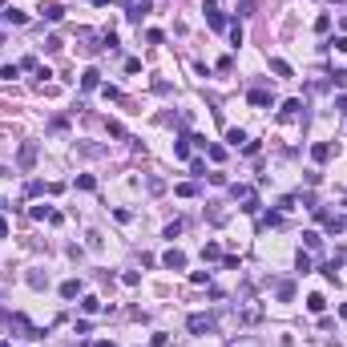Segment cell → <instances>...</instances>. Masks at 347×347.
Returning <instances> with one entry per match:
<instances>
[{"instance_id":"10","label":"cell","mask_w":347,"mask_h":347,"mask_svg":"<svg viewBox=\"0 0 347 347\" xmlns=\"http://www.w3.org/2000/svg\"><path fill=\"white\" fill-rule=\"evenodd\" d=\"M218 259H222V246H218V242H206V246H202V263H218Z\"/></svg>"},{"instance_id":"38","label":"cell","mask_w":347,"mask_h":347,"mask_svg":"<svg viewBox=\"0 0 347 347\" xmlns=\"http://www.w3.org/2000/svg\"><path fill=\"white\" fill-rule=\"evenodd\" d=\"M45 282H49V278H45V275H37V271H33V275H28V287H37V291H41V287H45Z\"/></svg>"},{"instance_id":"25","label":"cell","mask_w":347,"mask_h":347,"mask_svg":"<svg viewBox=\"0 0 347 347\" xmlns=\"http://www.w3.org/2000/svg\"><path fill=\"white\" fill-rule=\"evenodd\" d=\"M226 141H230V145H234V149H238V145H242V141H246V134H242V130H226Z\"/></svg>"},{"instance_id":"33","label":"cell","mask_w":347,"mask_h":347,"mask_svg":"<svg viewBox=\"0 0 347 347\" xmlns=\"http://www.w3.org/2000/svg\"><path fill=\"white\" fill-rule=\"evenodd\" d=\"M327 28H331V16H327V12L315 16V33H327Z\"/></svg>"},{"instance_id":"45","label":"cell","mask_w":347,"mask_h":347,"mask_svg":"<svg viewBox=\"0 0 347 347\" xmlns=\"http://www.w3.org/2000/svg\"><path fill=\"white\" fill-rule=\"evenodd\" d=\"M93 4H97V8H105V4H113V0H93Z\"/></svg>"},{"instance_id":"1","label":"cell","mask_w":347,"mask_h":347,"mask_svg":"<svg viewBox=\"0 0 347 347\" xmlns=\"http://www.w3.org/2000/svg\"><path fill=\"white\" fill-rule=\"evenodd\" d=\"M186 327H190L194 335H206V331H214V315L198 311V315H190V319H186Z\"/></svg>"},{"instance_id":"14","label":"cell","mask_w":347,"mask_h":347,"mask_svg":"<svg viewBox=\"0 0 347 347\" xmlns=\"http://www.w3.org/2000/svg\"><path fill=\"white\" fill-rule=\"evenodd\" d=\"M271 73H275V77H291V65H287L282 57H271Z\"/></svg>"},{"instance_id":"31","label":"cell","mask_w":347,"mask_h":347,"mask_svg":"<svg viewBox=\"0 0 347 347\" xmlns=\"http://www.w3.org/2000/svg\"><path fill=\"white\" fill-rule=\"evenodd\" d=\"M295 267H299V275H307V271H311V255H303V250H299V259H295Z\"/></svg>"},{"instance_id":"43","label":"cell","mask_w":347,"mask_h":347,"mask_svg":"<svg viewBox=\"0 0 347 347\" xmlns=\"http://www.w3.org/2000/svg\"><path fill=\"white\" fill-rule=\"evenodd\" d=\"M0 238H8V222H4V218H0Z\"/></svg>"},{"instance_id":"29","label":"cell","mask_w":347,"mask_h":347,"mask_svg":"<svg viewBox=\"0 0 347 347\" xmlns=\"http://www.w3.org/2000/svg\"><path fill=\"white\" fill-rule=\"evenodd\" d=\"M61 16H65V8H57V4H49V8H45V20H53V24H57Z\"/></svg>"},{"instance_id":"34","label":"cell","mask_w":347,"mask_h":347,"mask_svg":"<svg viewBox=\"0 0 347 347\" xmlns=\"http://www.w3.org/2000/svg\"><path fill=\"white\" fill-rule=\"evenodd\" d=\"M145 41H149V45H162V41H166V33H162V28H149Z\"/></svg>"},{"instance_id":"20","label":"cell","mask_w":347,"mask_h":347,"mask_svg":"<svg viewBox=\"0 0 347 347\" xmlns=\"http://www.w3.org/2000/svg\"><path fill=\"white\" fill-rule=\"evenodd\" d=\"M174 157H190V138H178L174 141Z\"/></svg>"},{"instance_id":"50","label":"cell","mask_w":347,"mask_h":347,"mask_svg":"<svg viewBox=\"0 0 347 347\" xmlns=\"http://www.w3.org/2000/svg\"><path fill=\"white\" fill-rule=\"evenodd\" d=\"M4 347H12V343H4Z\"/></svg>"},{"instance_id":"19","label":"cell","mask_w":347,"mask_h":347,"mask_svg":"<svg viewBox=\"0 0 347 347\" xmlns=\"http://www.w3.org/2000/svg\"><path fill=\"white\" fill-rule=\"evenodd\" d=\"M77 190H97V178H93V174H77Z\"/></svg>"},{"instance_id":"37","label":"cell","mask_w":347,"mask_h":347,"mask_svg":"<svg viewBox=\"0 0 347 347\" xmlns=\"http://www.w3.org/2000/svg\"><path fill=\"white\" fill-rule=\"evenodd\" d=\"M238 16H255V0H242V4H238Z\"/></svg>"},{"instance_id":"13","label":"cell","mask_w":347,"mask_h":347,"mask_svg":"<svg viewBox=\"0 0 347 347\" xmlns=\"http://www.w3.org/2000/svg\"><path fill=\"white\" fill-rule=\"evenodd\" d=\"M81 311H85V315H93V311H105V303H101L97 295H85V299H81Z\"/></svg>"},{"instance_id":"15","label":"cell","mask_w":347,"mask_h":347,"mask_svg":"<svg viewBox=\"0 0 347 347\" xmlns=\"http://www.w3.org/2000/svg\"><path fill=\"white\" fill-rule=\"evenodd\" d=\"M4 20L20 28V24H28V12H20V8H4Z\"/></svg>"},{"instance_id":"24","label":"cell","mask_w":347,"mask_h":347,"mask_svg":"<svg viewBox=\"0 0 347 347\" xmlns=\"http://www.w3.org/2000/svg\"><path fill=\"white\" fill-rule=\"evenodd\" d=\"M295 113H303V101H295V97H291L287 105H282V117H295Z\"/></svg>"},{"instance_id":"26","label":"cell","mask_w":347,"mask_h":347,"mask_svg":"<svg viewBox=\"0 0 347 347\" xmlns=\"http://www.w3.org/2000/svg\"><path fill=\"white\" fill-rule=\"evenodd\" d=\"M295 202H299L295 194H282V198H278V214H282V210H295Z\"/></svg>"},{"instance_id":"12","label":"cell","mask_w":347,"mask_h":347,"mask_svg":"<svg viewBox=\"0 0 347 347\" xmlns=\"http://www.w3.org/2000/svg\"><path fill=\"white\" fill-rule=\"evenodd\" d=\"M307 311H311V315H323V311H327V299H323V295H307Z\"/></svg>"},{"instance_id":"9","label":"cell","mask_w":347,"mask_h":347,"mask_svg":"<svg viewBox=\"0 0 347 347\" xmlns=\"http://www.w3.org/2000/svg\"><path fill=\"white\" fill-rule=\"evenodd\" d=\"M263 319V303H250V307H242V323H259Z\"/></svg>"},{"instance_id":"30","label":"cell","mask_w":347,"mask_h":347,"mask_svg":"<svg viewBox=\"0 0 347 347\" xmlns=\"http://www.w3.org/2000/svg\"><path fill=\"white\" fill-rule=\"evenodd\" d=\"M24 194H28V198H37V194H45V182H28V186H24Z\"/></svg>"},{"instance_id":"7","label":"cell","mask_w":347,"mask_h":347,"mask_svg":"<svg viewBox=\"0 0 347 347\" xmlns=\"http://www.w3.org/2000/svg\"><path fill=\"white\" fill-rule=\"evenodd\" d=\"M327 157H331V141H315V145H311V162H319V166H323Z\"/></svg>"},{"instance_id":"6","label":"cell","mask_w":347,"mask_h":347,"mask_svg":"<svg viewBox=\"0 0 347 347\" xmlns=\"http://www.w3.org/2000/svg\"><path fill=\"white\" fill-rule=\"evenodd\" d=\"M246 101L255 105V109H267V105H271V93H267V89H250V93H246Z\"/></svg>"},{"instance_id":"3","label":"cell","mask_w":347,"mask_h":347,"mask_svg":"<svg viewBox=\"0 0 347 347\" xmlns=\"http://www.w3.org/2000/svg\"><path fill=\"white\" fill-rule=\"evenodd\" d=\"M202 12H206V24H210V28H226V16L218 12V4H214V0H206V4H202Z\"/></svg>"},{"instance_id":"21","label":"cell","mask_w":347,"mask_h":347,"mask_svg":"<svg viewBox=\"0 0 347 347\" xmlns=\"http://www.w3.org/2000/svg\"><path fill=\"white\" fill-rule=\"evenodd\" d=\"M327 230H331V234H343V230H347V214H343V218H327Z\"/></svg>"},{"instance_id":"49","label":"cell","mask_w":347,"mask_h":347,"mask_svg":"<svg viewBox=\"0 0 347 347\" xmlns=\"http://www.w3.org/2000/svg\"><path fill=\"white\" fill-rule=\"evenodd\" d=\"M335 4H343V0H335Z\"/></svg>"},{"instance_id":"27","label":"cell","mask_w":347,"mask_h":347,"mask_svg":"<svg viewBox=\"0 0 347 347\" xmlns=\"http://www.w3.org/2000/svg\"><path fill=\"white\" fill-rule=\"evenodd\" d=\"M230 45H234V49H238V45H242V24H238V20H234V24H230Z\"/></svg>"},{"instance_id":"23","label":"cell","mask_w":347,"mask_h":347,"mask_svg":"<svg viewBox=\"0 0 347 347\" xmlns=\"http://www.w3.org/2000/svg\"><path fill=\"white\" fill-rule=\"evenodd\" d=\"M230 194H234V198H242V202H246V198H255V190H250V186H238V182L230 186Z\"/></svg>"},{"instance_id":"36","label":"cell","mask_w":347,"mask_h":347,"mask_svg":"<svg viewBox=\"0 0 347 347\" xmlns=\"http://www.w3.org/2000/svg\"><path fill=\"white\" fill-rule=\"evenodd\" d=\"M20 69H28V73H37L41 65H37V57H20Z\"/></svg>"},{"instance_id":"28","label":"cell","mask_w":347,"mask_h":347,"mask_svg":"<svg viewBox=\"0 0 347 347\" xmlns=\"http://www.w3.org/2000/svg\"><path fill=\"white\" fill-rule=\"evenodd\" d=\"M190 282H194V287H206V282H210V271H194Z\"/></svg>"},{"instance_id":"5","label":"cell","mask_w":347,"mask_h":347,"mask_svg":"<svg viewBox=\"0 0 347 347\" xmlns=\"http://www.w3.org/2000/svg\"><path fill=\"white\" fill-rule=\"evenodd\" d=\"M81 89H85V93L101 89V73H97V69H85V73H81Z\"/></svg>"},{"instance_id":"17","label":"cell","mask_w":347,"mask_h":347,"mask_svg":"<svg viewBox=\"0 0 347 347\" xmlns=\"http://www.w3.org/2000/svg\"><path fill=\"white\" fill-rule=\"evenodd\" d=\"M149 12V4H145V0H141V4H130V12H125V16H130L134 24H141V16Z\"/></svg>"},{"instance_id":"11","label":"cell","mask_w":347,"mask_h":347,"mask_svg":"<svg viewBox=\"0 0 347 347\" xmlns=\"http://www.w3.org/2000/svg\"><path fill=\"white\" fill-rule=\"evenodd\" d=\"M259 226H282V214L278 210H263L259 214Z\"/></svg>"},{"instance_id":"18","label":"cell","mask_w":347,"mask_h":347,"mask_svg":"<svg viewBox=\"0 0 347 347\" xmlns=\"http://www.w3.org/2000/svg\"><path fill=\"white\" fill-rule=\"evenodd\" d=\"M275 295H278L282 303H291V299H295V282H278V287H275Z\"/></svg>"},{"instance_id":"40","label":"cell","mask_w":347,"mask_h":347,"mask_svg":"<svg viewBox=\"0 0 347 347\" xmlns=\"http://www.w3.org/2000/svg\"><path fill=\"white\" fill-rule=\"evenodd\" d=\"M178 234H182V222H178V218H174V222L166 226V238H178Z\"/></svg>"},{"instance_id":"47","label":"cell","mask_w":347,"mask_h":347,"mask_svg":"<svg viewBox=\"0 0 347 347\" xmlns=\"http://www.w3.org/2000/svg\"><path fill=\"white\" fill-rule=\"evenodd\" d=\"M93 347H113V343H105V339H101V343H93Z\"/></svg>"},{"instance_id":"8","label":"cell","mask_w":347,"mask_h":347,"mask_svg":"<svg viewBox=\"0 0 347 347\" xmlns=\"http://www.w3.org/2000/svg\"><path fill=\"white\" fill-rule=\"evenodd\" d=\"M85 287H81V278H69V282H61V299H77Z\"/></svg>"},{"instance_id":"48","label":"cell","mask_w":347,"mask_h":347,"mask_svg":"<svg viewBox=\"0 0 347 347\" xmlns=\"http://www.w3.org/2000/svg\"><path fill=\"white\" fill-rule=\"evenodd\" d=\"M0 81H4V65H0Z\"/></svg>"},{"instance_id":"4","label":"cell","mask_w":347,"mask_h":347,"mask_svg":"<svg viewBox=\"0 0 347 347\" xmlns=\"http://www.w3.org/2000/svg\"><path fill=\"white\" fill-rule=\"evenodd\" d=\"M162 263H166L170 271H186V255H182L178 246H170V250H166V255H162Z\"/></svg>"},{"instance_id":"32","label":"cell","mask_w":347,"mask_h":347,"mask_svg":"<svg viewBox=\"0 0 347 347\" xmlns=\"http://www.w3.org/2000/svg\"><path fill=\"white\" fill-rule=\"evenodd\" d=\"M343 85H347V73L335 69V73H331V89H343Z\"/></svg>"},{"instance_id":"16","label":"cell","mask_w":347,"mask_h":347,"mask_svg":"<svg viewBox=\"0 0 347 347\" xmlns=\"http://www.w3.org/2000/svg\"><path fill=\"white\" fill-rule=\"evenodd\" d=\"M174 194H178V198H194V194H198V186H194V182H178V186H174Z\"/></svg>"},{"instance_id":"35","label":"cell","mask_w":347,"mask_h":347,"mask_svg":"<svg viewBox=\"0 0 347 347\" xmlns=\"http://www.w3.org/2000/svg\"><path fill=\"white\" fill-rule=\"evenodd\" d=\"M121 282H125V287H138L141 275H138V271H125V275H121Z\"/></svg>"},{"instance_id":"44","label":"cell","mask_w":347,"mask_h":347,"mask_svg":"<svg viewBox=\"0 0 347 347\" xmlns=\"http://www.w3.org/2000/svg\"><path fill=\"white\" fill-rule=\"evenodd\" d=\"M230 347H255V343H246V339H234V343H230Z\"/></svg>"},{"instance_id":"2","label":"cell","mask_w":347,"mask_h":347,"mask_svg":"<svg viewBox=\"0 0 347 347\" xmlns=\"http://www.w3.org/2000/svg\"><path fill=\"white\" fill-rule=\"evenodd\" d=\"M16 166H20V170H33V166H37V141H24V145H20Z\"/></svg>"},{"instance_id":"46","label":"cell","mask_w":347,"mask_h":347,"mask_svg":"<svg viewBox=\"0 0 347 347\" xmlns=\"http://www.w3.org/2000/svg\"><path fill=\"white\" fill-rule=\"evenodd\" d=\"M339 315H343V319H347V303H343V307H339Z\"/></svg>"},{"instance_id":"22","label":"cell","mask_w":347,"mask_h":347,"mask_svg":"<svg viewBox=\"0 0 347 347\" xmlns=\"http://www.w3.org/2000/svg\"><path fill=\"white\" fill-rule=\"evenodd\" d=\"M303 246H307V250H319V246H323V238L315 234V230H307V234H303Z\"/></svg>"},{"instance_id":"42","label":"cell","mask_w":347,"mask_h":347,"mask_svg":"<svg viewBox=\"0 0 347 347\" xmlns=\"http://www.w3.org/2000/svg\"><path fill=\"white\" fill-rule=\"evenodd\" d=\"M335 109H339V113H347V97H335Z\"/></svg>"},{"instance_id":"39","label":"cell","mask_w":347,"mask_h":347,"mask_svg":"<svg viewBox=\"0 0 347 347\" xmlns=\"http://www.w3.org/2000/svg\"><path fill=\"white\" fill-rule=\"evenodd\" d=\"M206 153L214 157V162H222V157H226V149H222V145H206Z\"/></svg>"},{"instance_id":"41","label":"cell","mask_w":347,"mask_h":347,"mask_svg":"<svg viewBox=\"0 0 347 347\" xmlns=\"http://www.w3.org/2000/svg\"><path fill=\"white\" fill-rule=\"evenodd\" d=\"M331 49H339V53H347V37H335V41H331Z\"/></svg>"}]
</instances>
